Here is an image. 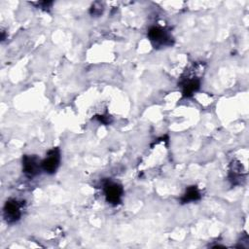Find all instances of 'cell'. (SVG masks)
I'll return each instance as SVG.
<instances>
[{"mask_svg":"<svg viewBox=\"0 0 249 249\" xmlns=\"http://www.w3.org/2000/svg\"><path fill=\"white\" fill-rule=\"evenodd\" d=\"M148 38L154 48H162L172 45V37L169 32L160 26H152L148 30Z\"/></svg>","mask_w":249,"mask_h":249,"instance_id":"1","label":"cell"},{"mask_svg":"<svg viewBox=\"0 0 249 249\" xmlns=\"http://www.w3.org/2000/svg\"><path fill=\"white\" fill-rule=\"evenodd\" d=\"M103 193L106 201L111 205H118L122 201L124 195V189L121 184L113 182L111 180H106L103 183Z\"/></svg>","mask_w":249,"mask_h":249,"instance_id":"2","label":"cell"},{"mask_svg":"<svg viewBox=\"0 0 249 249\" xmlns=\"http://www.w3.org/2000/svg\"><path fill=\"white\" fill-rule=\"evenodd\" d=\"M23 204L16 198L8 199L3 207V217L8 224L17 223L21 217V208Z\"/></svg>","mask_w":249,"mask_h":249,"instance_id":"3","label":"cell"},{"mask_svg":"<svg viewBox=\"0 0 249 249\" xmlns=\"http://www.w3.org/2000/svg\"><path fill=\"white\" fill-rule=\"evenodd\" d=\"M60 163V151L58 148H53L47 154V157L41 161V168L48 174H53Z\"/></svg>","mask_w":249,"mask_h":249,"instance_id":"4","label":"cell"},{"mask_svg":"<svg viewBox=\"0 0 249 249\" xmlns=\"http://www.w3.org/2000/svg\"><path fill=\"white\" fill-rule=\"evenodd\" d=\"M42 170L41 161L36 156L33 155H24L22 158V172L24 175L32 179Z\"/></svg>","mask_w":249,"mask_h":249,"instance_id":"5","label":"cell"},{"mask_svg":"<svg viewBox=\"0 0 249 249\" xmlns=\"http://www.w3.org/2000/svg\"><path fill=\"white\" fill-rule=\"evenodd\" d=\"M180 86L182 88V94L184 97H191L200 88V80L197 77L187 76L182 78Z\"/></svg>","mask_w":249,"mask_h":249,"instance_id":"6","label":"cell"},{"mask_svg":"<svg viewBox=\"0 0 249 249\" xmlns=\"http://www.w3.org/2000/svg\"><path fill=\"white\" fill-rule=\"evenodd\" d=\"M200 197H201V195H200L197 187L190 186L186 189V192L181 196L180 201H181V203H189V202L196 201V200L200 199Z\"/></svg>","mask_w":249,"mask_h":249,"instance_id":"7","label":"cell"},{"mask_svg":"<svg viewBox=\"0 0 249 249\" xmlns=\"http://www.w3.org/2000/svg\"><path fill=\"white\" fill-rule=\"evenodd\" d=\"M231 169L229 172V180L231 181L233 185L236 184V181L239 180L242 177V172H241V165L239 162L237 163H232L231 164Z\"/></svg>","mask_w":249,"mask_h":249,"instance_id":"8","label":"cell"},{"mask_svg":"<svg viewBox=\"0 0 249 249\" xmlns=\"http://www.w3.org/2000/svg\"><path fill=\"white\" fill-rule=\"evenodd\" d=\"M102 10H103V6L101 3L99 2H96L94 3L91 8H90V14L92 16H99L101 13H102Z\"/></svg>","mask_w":249,"mask_h":249,"instance_id":"9","label":"cell"}]
</instances>
